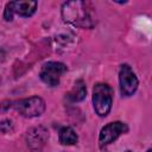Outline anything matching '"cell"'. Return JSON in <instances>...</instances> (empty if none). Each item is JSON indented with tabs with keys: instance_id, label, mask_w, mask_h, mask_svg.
<instances>
[{
	"instance_id": "6da1fadb",
	"label": "cell",
	"mask_w": 152,
	"mask_h": 152,
	"mask_svg": "<svg viewBox=\"0 0 152 152\" xmlns=\"http://www.w3.org/2000/svg\"><path fill=\"white\" fill-rule=\"evenodd\" d=\"M62 17L65 23L74 26L90 28L94 25L89 4L84 1H68L62 7Z\"/></svg>"
},
{
	"instance_id": "7a4b0ae2",
	"label": "cell",
	"mask_w": 152,
	"mask_h": 152,
	"mask_svg": "<svg viewBox=\"0 0 152 152\" xmlns=\"http://www.w3.org/2000/svg\"><path fill=\"white\" fill-rule=\"evenodd\" d=\"M112 88L106 83H96L93 89V104L99 116H106L112 108Z\"/></svg>"
},
{
	"instance_id": "3957f363",
	"label": "cell",
	"mask_w": 152,
	"mask_h": 152,
	"mask_svg": "<svg viewBox=\"0 0 152 152\" xmlns=\"http://www.w3.org/2000/svg\"><path fill=\"white\" fill-rule=\"evenodd\" d=\"M14 108L25 118H34L43 114L45 110V102L39 96H31L17 101Z\"/></svg>"
},
{
	"instance_id": "277c9868",
	"label": "cell",
	"mask_w": 152,
	"mask_h": 152,
	"mask_svg": "<svg viewBox=\"0 0 152 152\" xmlns=\"http://www.w3.org/2000/svg\"><path fill=\"white\" fill-rule=\"evenodd\" d=\"M66 71L65 64L61 62H48L43 64L39 76L40 80L49 87H56L59 83L62 75Z\"/></svg>"
},
{
	"instance_id": "5b68a950",
	"label": "cell",
	"mask_w": 152,
	"mask_h": 152,
	"mask_svg": "<svg viewBox=\"0 0 152 152\" xmlns=\"http://www.w3.org/2000/svg\"><path fill=\"white\" fill-rule=\"evenodd\" d=\"M120 90L124 96H131L138 88V78L128 64H122L119 69Z\"/></svg>"
},
{
	"instance_id": "8992f818",
	"label": "cell",
	"mask_w": 152,
	"mask_h": 152,
	"mask_svg": "<svg viewBox=\"0 0 152 152\" xmlns=\"http://www.w3.org/2000/svg\"><path fill=\"white\" fill-rule=\"evenodd\" d=\"M37 2L36 1H11L6 5L4 18L10 21L13 19V14H19L21 17H30L36 12Z\"/></svg>"
},
{
	"instance_id": "52a82bcc",
	"label": "cell",
	"mask_w": 152,
	"mask_h": 152,
	"mask_svg": "<svg viewBox=\"0 0 152 152\" xmlns=\"http://www.w3.org/2000/svg\"><path fill=\"white\" fill-rule=\"evenodd\" d=\"M128 131L126 124L121 122V121H115V122H110L108 125H106L99 135V142H100V147H104L107 145H109L110 142H113L114 140H116L122 133H126Z\"/></svg>"
},
{
	"instance_id": "ba28073f",
	"label": "cell",
	"mask_w": 152,
	"mask_h": 152,
	"mask_svg": "<svg viewBox=\"0 0 152 152\" xmlns=\"http://www.w3.org/2000/svg\"><path fill=\"white\" fill-rule=\"evenodd\" d=\"M49 138V133L46 131V128L39 126V127H33L31 129L27 131L26 134V141H27V146L30 148L31 152H40L45 145V142L48 141Z\"/></svg>"
},
{
	"instance_id": "9c48e42d",
	"label": "cell",
	"mask_w": 152,
	"mask_h": 152,
	"mask_svg": "<svg viewBox=\"0 0 152 152\" xmlns=\"http://www.w3.org/2000/svg\"><path fill=\"white\" fill-rule=\"evenodd\" d=\"M86 94H87L86 84L82 80H78V81L75 82L72 89L66 94V97L72 102H78V101H82L86 97Z\"/></svg>"
},
{
	"instance_id": "30bf717a",
	"label": "cell",
	"mask_w": 152,
	"mask_h": 152,
	"mask_svg": "<svg viewBox=\"0 0 152 152\" xmlns=\"http://www.w3.org/2000/svg\"><path fill=\"white\" fill-rule=\"evenodd\" d=\"M58 138H59V142L62 145H75L78 139L76 132L71 127H68V126L61 128Z\"/></svg>"
},
{
	"instance_id": "8fae6325",
	"label": "cell",
	"mask_w": 152,
	"mask_h": 152,
	"mask_svg": "<svg viewBox=\"0 0 152 152\" xmlns=\"http://www.w3.org/2000/svg\"><path fill=\"white\" fill-rule=\"evenodd\" d=\"M13 129V124L11 120H4L0 122V131L2 133H10Z\"/></svg>"
},
{
	"instance_id": "7c38bea8",
	"label": "cell",
	"mask_w": 152,
	"mask_h": 152,
	"mask_svg": "<svg viewBox=\"0 0 152 152\" xmlns=\"http://www.w3.org/2000/svg\"><path fill=\"white\" fill-rule=\"evenodd\" d=\"M147 152H152V150H148V151H147Z\"/></svg>"
},
{
	"instance_id": "4fadbf2b",
	"label": "cell",
	"mask_w": 152,
	"mask_h": 152,
	"mask_svg": "<svg viewBox=\"0 0 152 152\" xmlns=\"http://www.w3.org/2000/svg\"><path fill=\"white\" fill-rule=\"evenodd\" d=\"M126 152H132V151H126Z\"/></svg>"
}]
</instances>
